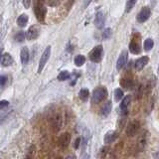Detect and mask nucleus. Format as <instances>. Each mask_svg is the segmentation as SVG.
<instances>
[{
  "label": "nucleus",
  "mask_w": 159,
  "mask_h": 159,
  "mask_svg": "<svg viewBox=\"0 0 159 159\" xmlns=\"http://www.w3.org/2000/svg\"><path fill=\"white\" fill-rule=\"evenodd\" d=\"M42 1L49 5V6H52V7H55V6H58V5L61 3V0H42Z\"/></svg>",
  "instance_id": "nucleus-28"
},
{
  "label": "nucleus",
  "mask_w": 159,
  "mask_h": 159,
  "mask_svg": "<svg viewBox=\"0 0 159 159\" xmlns=\"http://www.w3.org/2000/svg\"><path fill=\"white\" fill-rule=\"evenodd\" d=\"M129 51L134 55H138L141 53L140 39H139V37H133L130 44H129Z\"/></svg>",
  "instance_id": "nucleus-4"
},
{
  "label": "nucleus",
  "mask_w": 159,
  "mask_h": 159,
  "mask_svg": "<svg viewBox=\"0 0 159 159\" xmlns=\"http://www.w3.org/2000/svg\"><path fill=\"white\" fill-rule=\"evenodd\" d=\"M80 143H81V138H77V140H76V142H75V148H79V146H80Z\"/></svg>",
  "instance_id": "nucleus-36"
},
{
  "label": "nucleus",
  "mask_w": 159,
  "mask_h": 159,
  "mask_svg": "<svg viewBox=\"0 0 159 159\" xmlns=\"http://www.w3.org/2000/svg\"><path fill=\"white\" fill-rule=\"evenodd\" d=\"M46 13H47V9L42 4L37 5L36 8H35V15H36L38 21L40 22H44L45 17H46Z\"/></svg>",
  "instance_id": "nucleus-8"
},
{
  "label": "nucleus",
  "mask_w": 159,
  "mask_h": 159,
  "mask_svg": "<svg viewBox=\"0 0 159 159\" xmlns=\"http://www.w3.org/2000/svg\"><path fill=\"white\" fill-rule=\"evenodd\" d=\"M66 159H77V157H76V155H74V154H71V155L67 156Z\"/></svg>",
  "instance_id": "nucleus-37"
},
{
  "label": "nucleus",
  "mask_w": 159,
  "mask_h": 159,
  "mask_svg": "<svg viewBox=\"0 0 159 159\" xmlns=\"http://www.w3.org/2000/svg\"><path fill=\"white\" fill-rule=\"evenodd\" d=\"M55 159H63V158H62V157H56Z\"/></svg>",
  "instance_id": "nucleus-39"
},
{
  "label": "nucleus",
  "mask_w": 159,
  "mask_h": 159,
  "mask_svg": "<svg viewBox=\"0 0 159 159\" xmlns=\"http://www.w3.org/2000/svg\"><path fill=\"white\" fill-rule=\"evenodd\" d=\"M89 89H82L81 91H80V98H81L83 101L86 102L87 99L89 98Z\"/></svg>",
  "instance_id": "nucleus-26"
},
{
  "label": "nucleus",
  "mask_w": 159,
  "mask_h": 159,
  "mask_svg": "<svg viewBox=\"0 0 159 159\" xmlns=\"http://www.w3.org/2000/svg\"><path fill=\"white\" fill-rule=\"evenodd\" d=\"M139 128H140V123H139V121H137V120L131 121L126 127V131H125L126 135L129 136V137L134 136L138 132Z\"/></svg>",
  "instance_id": "nucleus-5"
},
{
  "label": "nucleus",
  "mask_w": 159,
  "mask_h": 159,
  "mask_svg": "<svg viewBox=\"0 0 159 159\" xmlns=\"http://www.w3.org/2000/svg\"><path fill=\"white\" fill-rule=\"evenodd\" d=\"M114 98H116V101L119 102L120 99L123 98V91L121 89H116V91H114Z\"/></svg>",
  "instance_id": "nucleus-27"
},
{
  "label": "nucleus",
  "mask_w": 159,
  "mask_h": 159,
  "mask_svg": "<svg viewBox=\"0 0 159 159\" xmlns=\"http://www.w3.org/2000/svg\"><path fill=\"white\" fill-rule=\"evenodd\" d=\"M116 138H117V133L116 131H108L106 135H104V142L107 144L112 143L116 141Z\"/></svg>",
  "instance_id": "nucleus-17"
},
{
  "label": "nucleus",
  "mask_w": 159,
  "mask_h": 159,
  "mask_svg": "<svg viewBox=\"0 0 159 159\" xmlns=\"http://www.w3.org/2000/svg\"><path fill=\"white\" fill-rule=\"evenodd\" d=\"M130 101H131V97L130 96H126L121 101V103H120V111H121V114H122V116H126V114L128 113L127 108H128L129 103H130Z\"/></svg>",
  "instance_id": "nucleus-13"
},
{
  "label": "nucleus",
  "mask_w": 159,
  "mask_h": 159,
  "mask_svg": "<svg viewBox=\"0 0 159 159\" xmlns=\"http://www.w3.org/2000/svg\"><path fill=\"white\" fill-rule=\"evenodd\" d=\"M92 2V0H84V3H83V5H84V8H87L89 5V3Z\"/></svg>",
  "instance_id": "nucleus-35"
},
{
  "label": "nucleus",
  "mask_w": 159,
  "mask_h": 159,
  "mask_svg": "<svg viewBox=\"0 0 159 159\" xmlns=\"http://www.w3.org/2000/svg\"><path fill=\"white\" fill-rule=\"evenodd\" d=\"M153 46H154V42L152 39L147 38L145 41H144L143 47H144V50H145V51H150V50L153 48Z\"/></svg>",
  "instance_id": "nucleus-22"
},
{
  "label": "nucleus",
  "mask_w": 159,
  "mask_h": 159,
  "mask_svg": "<svg viewBox=\"0 0 159 159\" xmlns=\"http://www.w3.org/2000/svg\"><path fill=\"white\" fill-rule=\"evenodd\" d=\"M120 84H121V87L124 88V89H131L133 88V81L130 79H122L121 81H120Z\"/></svg>",
  "instance_id": "nucleus-19"
},
{
  "label": "nucleus",
  "mask_w": 159,
  "mask_h": 159,
  "mask_svg": "<svg viewBox=\"0 0 159 159\" xmlns=\"http://www.w3.org/2000/svg\"><path fill=\"white\" fill-rule=\"evenodd\" d=\"M137 2V0H128L126 3V8H125V13H128L130 10L133 8V6Z\"/></svg>",
  "instance_id": "nucleus-29"
},
{
  "label": "nucleus",
  "mask_w": 159,
  "mask_h": 159,
  "mask_svg": "<svg viewBox=\"0 0 159 159\" xmlns=\"http://www.w3.org/2000/svg\"><path fill=\"white\" fill-rule=\"evenodd\" d=\"M50 56H51V47L48 46L45 51L43 52L41 58H40V61H39V66H38V73L40 74L42 71L44 67L46 66V64L48 62V60L50 59Z\"/></svg>",
  "instance_id": "nucleus-3"
},
{
  "label": "nucleus",
  "mask_w": 159,
  "mask_h": 159,
  "mask_svg": "<svg viewBox=\"0 0 159 159\" xmlns=\"http://www.w3.org/2000/svg\"><path fill=\"white\" fill-rule=\"evenodd\" d=\"M70 141H71V135H70L68 132H65L60 135V137L58 139V144L62 149H65L69 146Z\"/></svg>",
  "instance_id": "nucleus-9"
},
{
  "label": "nucleus",
  "mask_w": 159,
  "mask_h": 159,
  "mask_svg": "<svg viewBox=\"0 0 159 159\" xmlns=\"http://www.w3.org/2000/svg\"><path fill=\"white\" fill-rule=\"evenodd\" d=\"M35 153H36V146L32 144L31 146L28 148L27 150V153H26V159H32L35 155Z\"/></svg>",
  "instance_id": "nucleus-23"
},
{
  "label": "nucleus",
  "mask_w": 159,
  "mask_h": 159,
  "mask_svg": "<svg viewBox=\"0 0 159 159\" xmlns=\"http://www.w3.org/2000/svg\"><path fill=\"white\" fill-rule=\"evenodd\" d=\"M112 108V102L111 101H107L106 103L103 104V107L101 109V114L102 116H107L109 113L111 111Z\"/></svg>",
  "instance_id": "nucleus-16"
},
{
  "label": "nucleus",
  "mask_w": 159,
  "mask_h": 159,
  "mask_svg": "<svg viewBox=\"0 0 159 159\" xmlns=\"http://www.w3.org/2000/svg\"><path fill=\"white\" fill-rule=\"evenodd\" d=\"M145 142H146V137L145 136H141L140 140H139V146H140V148L144 147V145H145Z\"/></svg>",
  "instance_id": "nucleus-32"
},
{
  "label": "nucleus",
  "mask_w": 159,
  "mask_h": 159,
  "mask_svg": "<svg viewBox=\"0 0 159 159\" xmlns=\"http://www.w3.org/2000/svg\"><path fill=\"white\" fill-rule=\"evenodd\" d=\"M158 73H159V66H158Z\"/></svg>",
  "instance_id": "nucleus-40"
},
{
  "label": "nucleus",
  "mask_w": 159,
  "mask_h": 159,
  "mask_svg": "<svg viewBox=\"0 0 159 159\" xmlns=\"http://www.w3.org/2000/svg\"><path fill=\"white\" fill-rule=\"evenodd\" d=\"M102 54H103L102 46V45H98V46L94 47L91 51V53H89V59L93 63H99L102 59Z\"/></svg>",
  "instance_id": "nucleus-2"
},
{
  "label": "nucleus",
  "mask_w": 159,
  "mask_h": 159,
  "mask_svg": "<svg viewBox=\"0 0 159 159\" xmlns=\"http://www.w3.org/2000/svg\"><path fill=\"white\" fill-rule=\"evenodd\" d=\"M111 37V29H109V28L104 29L102 32V38L107 40V39H109Z\"/></svg>",
  "instance_id": "nucleus-30"
},
{
  "label": "nucleus",
  "mask_w": 159,
  "mask_h": 159,
  "mask_svg": "<svg viewBox=\"0 0 159 159\" xmlns=\"http://www.w3.org/2000/svg\"><path fill=\"white\" fill-rule=\"evenodd\" d=\"M94 25L98 29H102L104 25V15L102 12H98L96 17H94Z\"/></svg>",
  "instance_id": "nucleus-14"
},
{
  "label": "nucleus",
  "mask_w": 159,
  "mask_h": 159,
  "mask_svg": "<svg viewBox=\"0 0 159 159\" xmlns=\"http://www.w3.org/2000/svg\"><path fill=\"white\" fill-rule=\"evenodd\" d=\"M62 123H63V119L61 114H55V116L52 117V120H51V125L53 128V131L54 132H58L60 129L62 127Z\"/></svg>",
  "instance_id": "nucleus-7"
},
{
  "label": "nucleus",
  "mask_w": 159,
  "mask_h": 159,
  "mask_svg": "<svg viewBox=\"0 0 159 159\" xmlns=\"http://www.w3.org/2000/svg\"><path fill=\"white\" fill-rule=\"evenodd\" d=\"M28 23V15L21 14L17 19V24L20 27H25Z\"/></svg>",
  "instance_id": "nucleus-20"
},
{
  "label": "nucleus",
  "mask_w": 159,
  "mask_h": 159,
  "mask_svg": "<svg viewBox=\"0 0 159 159\" xmlns=\"http://www.w3.org/2000/svg\"><path fill=\"white\" fill-rule=\"evenodd\" d=\"M40 35V27L38 25H32L31 27L28 29L26 37L28 40L32 41V40H36Z\"/></svg>",
  "instance_id": "nucleus-6"
},
{
  "label": "nucleus",
  "mask_w": 159,
  "mask_h": 159,
  "mask_svg": "<svg viewBox=\"0 0 159 159\" xmlns=\"http://www.w3.org/2000/svg\"><path fill=\"white\" fill-rule=\"evenodd\" d=\"M74 62L77 67H82L83 65L86 63V58H84V56H83V55H77L74 59Z\"/></svg>",
  "instance_id": "nucleus-21"
},
{
  "label": "nucleus",
  "mask_w": 159,
  "mask_h": 159,
  "mask_svg": "<svg viewBox=\"0 0 159 159\" xmlns=\"http://www.w3.org/2000/svg\"><path fill=\"white\" fill-rule=\"evenodd\" d=\"M107 97V89L104 87H98L93 91L92 101L93 103H98L106 99Z\"/></svg>",
  "instance_id": "nucleus-1"
},
{
  "label": "nucleus",
  "mask_w": 159,
  "mask_h": 159,
  "mask_svg": "<svg viewBox=\"0 0 159 159\" xmlns=\"http://www.w3.org/2000/svg\"><path fill=\"white\" fill-rule=\"evenodd\" d=\"M22 2H23L24 7L28 9L30 7V4H31V0H22Z\"/></svg>",
  "instance_id": "nucleus-34"
},
{
  "label": "nucleus",
  "mask_w": 159,
  "mask_h": 159,
  "mask_svg": "<svg viewBox=\"0 0 159 159\" xmlns=\"http://www.w3.org/2000/svg\"><path fill=\"white\" fill-rule=\"evenodd\" d=\"M9 106V102H7V101H1L0 102V108L1 109H3V108H5L6 107H8Z\"/></svg>",
  "instance_id": "nucleus-33"
},
{
  "label": "nucleus",
  "mask_w": 159,
  "mask_h": 159,
  "mask_svg": "<svg viewBox=\"0 0 159 159\" xmlns=\"http://www.w3.org/2000/svg\"><path fill=\"white\" fill-rule=\"evenodd\" d=\"M150 15H151L150 8H148V7H143V8L140 10V12H139L138 15H137V21H138L139 23L145 22L146 20L149 19V17H150Z\"/></svg>",
  "instance_id": "nucleus-10"
},
{
  "label": "nucleus",
  "mask_w": 159,
  "mask_h": 159,
  "mask_svg": "<svg viewBox=\"0 0 159 159\" xmlns=\"http://www.w3.org/2000/svg\"><path fill=\"white\" fill-rule=\"evenodd\" d=\"M13 58L10 54L8 53H3L1 57V65L3 67H9L13 64Z\"/></svg>",
  "instance_id": "nucleus-15"
},
{
  "label": "nucleus",
  "mask_w": 159,
  "mask_h": 159,
  "mask_svg": "<svg viewBox=\"0 0 159 159\" xmlns=\"http://www.w3.org/2000/svg\"><path fill=\"white\" fill-rule=\"evenodd\" d=\"M25 37H26V34H25L23 31H20V32H18V33L14 36V40H15L16 42L21 43V42H23L24 40H25Z\"/></svg>",
  "instance_id": "nucleus-25"
},
{
  "label": "nucleus",
  "mask_w": 159,
  "mask_h": 159,
  "mask_svg": "<svg viewBox=\"0 0 159 159\" xmlns=\"http://www.w3.org/2000/svg\"><path fill=\"white\" fill-rule=\"evenodd\" d=\"M149 62V58L147 56H143L141 58H139L138 60H136L133 64V68L136 70V71H140L144 67L146 66Z\"/></svg>",
  "instance_id": "nucleus-11"
},
{
  "label": "nucleus",
  "mask_w": 159,
  "mask_h": 159,
  "mask_svg": "<svg viewBox=\"0 0 159 159\" xmlns=\"http://www.w3.org/2000/svg\"><path fill=\"white\" fill-rule=\"evenodd\" d=\"M127 60H128V53L126 51H122V53L119 55V57L117 59V63H116V69L118 71L125 66V64L127 63Z\"/></svg>",
  "instance_id": "nucleus-12"
},
{
  "label": "nucleus",
  "mask_w": 159,
  "mask_h": 159,
  "mask_svg": "<svg viewBox=\"0 0 159 159\" xmlns=\"http://www.w3.org/2000/svg\"><path fill=\"white\" fill-rule=\"evenodd\" d=\"M70 77H71V75H70L68 71H63L58 75V80L61 82H64V81H67L68 79H70Z\"/></svg>",
  "instance_id": "nucleus-24"
},
{
  "label": "nucleus",
  "mask_w": 159,
  "mask_h": 159,
  "mask_svg": "<svg viewBox=\"0 0 159 159\" xmlns=\"http://www.w3.org/2000/svg\"><path fill=\"white\" fill-rule=\"evenodd\" d=\"M6 83H7V77H5V76L0 77V84H1V88H4Z\"/></svg>",
  "instance_id": "nucleus-31"
},
{
  "label": "nucleus",
  "mask_w": 159,
  "mask_h": 159,
  "mask_svg": "<svg viewBox=\"0 0 159 159\" xmlns=\"http://www.w3.org/2000/svg\"><path fill=\"white\" fill-rule=\"evenodd\" d=\"M154 156H155L156 159H159V151L157 153H155V155H154Z\"/></svg>",
  "instance_id": "nucleus-38"
},
{
  "label": "nucleus",
  "mask_w": 159,
  "mask_h": 159,
  "mask_svg": "<svg viewBox=\"0 0 159 159\" xmlns=\"http://www.w3.org/2000/svg\"><path fill=\"white\" fill-rule=\"evenodd\" d=\"M20 58H21L22 65H27L29 62V51L26 47L21 49V53H20Z\"/></svg>",
  "instance_id": "nucleus-18"
}]
</instances>
